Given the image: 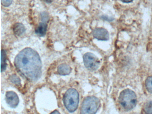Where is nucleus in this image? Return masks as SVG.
<instances>
[{"instance_id": "f257e3e1", "label": "nucleus", "mask_w": 152, "mask_h": 114, "mask_svg": "<svg viewBox=\"0 0 152 114\" xmlns=\"http://www.w3.org/2000/svg\"><path fill=\"white\" fill-rule=\"evenodd\" d=\"M15 64L18 72L30 81H37L41 75V60L38 53L31 48L21 51L15 58Z\"/></svg>"}, {"instance_id": "f03ea898", "label": "nucleus", "mask_w": 152, "mask_h": 114, "mask_svg": "<svg viewBox=\"0 0 152 114\" xmlns=\"http://www.w3.org/2000/svg\"><path fill=\"white\" fill-rule=\"evenodd\" d=\"M119 101L122 107L126 110H131L137 105V95L132 90L125 89L120 94Z\"/></svg>"}, {"instance_id": "7ed1b4c3", "label": "nucleus", "mask_w": 152, "mask_h": 114, "mask_svg": "<svg viewBox=\"0 0 152 114\" xmlns=\"http://www.w3.org/2000/svg\"><path fill=\"white\" fill-rule=\"evenodd\" d=\"M64 102L65 107L69 112L75 111L79 102V94L77 90L73 88L67 90L64 95Z\"/></svg>"}, {"instance_id": "20e7f679", "label": "nucleus", "mask_w": 152, "mask_h": 114, "mask_svg": "<svg viewBox=\"0 0 152 114\" xmlns=\"http://www.w3.org/2000/svg\"><path fill=\"white\" fill-rule=\"evenodd\" d=\"M100 106V101L95 96H88L83 100L81 107V114H95Z\"/></svg>"}, {"instance_id": "39448f33", "label": "nucleus", "mask_w": 152, "mask_h": 114, "mask_svg": "<svg viewBox=\"0 0 152 114\" xmlns=\"http://www.w3.org/2000/svg\"><path fill=\"white\" fill-rule=\"evenodd\" d=\"M83 59L84 65L89 70L94 71L96 70L99 67V60L93 53H85Z\"/></svg>"}, {"instance_id": "423d86ee", "label": "nucleus", "mask_w": 152, "mask_h": 114, "mask_svg": "<svg viewBox=\"0 0 152 114\" xmlns=\"http://www.w3.org/2000/svg\"><path fill=\"white\" fill-rule=\"evenodd\" d=\"M6 99L7 103L12 108L16 107L19 102L18 95L13 91L7 92L6 95Z\"/></svg>"}, {"instance_id": "0eeeda50", "label": "nucleus", "mask_w": 152, "mask_h": 114, "mask_svg": "<svg viewBox=\"0 0 152 114\" xmlns=\"http://www.w3.org/2000/svg\"><path fill=\"white\" fill-rule=\"evenodd\" d=\"M92 34L95 38L100 41H107L109 38L108 31L102 28H95L93 30Z\"/></svg>"}, {"instance_id": "6e6552de", "label": "nucleus", "mask_w": 152, "mask_h": 114, "mask_svg": "<svg viewBox=\"0 0 152 114\" xmlns=\"http://www.w3.org/2000/svg\"><path fill=\"white\" fill-rule=\"evenodd\" d=\"M72 71V69L69 65L66 64H62L58 67V72L59 75H69Z\"/></svg>"}, {"instance_id": "1a4fd4ad", "label": "nucleus", "mask_w": 152, "mask_h": 114, "mask_svg": "<svg viewBox=\"0 0 152 114\" xmlns=\"http://www.w3.org/2000/svg\"><path fill=\"white\" fill-rule=\"evenodd\" d=\"M47 27L48 25L45 22H41L35 29V33L39 36H44L46 34Z\"/></svg>"}, {"instance_id": "9d476101", "label": "nucleus", "mask_w": 152, "mask_h": 114, "mask_svg": "<svg viewBox=\"0 0 152 114\" xmlns=\"http://www.w3.org/2000/svg\"><path fill=\"white\" fill-rule=\"evenodd\" d=\"M25 27L23 24L21 23H17L14 25L13 31L14 34L17 36H20L23 34L25 31Z\"/></svg>"}, {"instance_id": "9b49d317", "label": "nucleus", "mask_w": 152, "mask_h": 114, "mask_svg": "<svg viewBox=\"0 0 152 114\" xmlns=\"http://www.w3.org/2000/svg\"><path fill=\"white\" fill-rule=\"evenodd\" d=\"M1 71L3 72L7 68V53L4 50H1Z\"/></svg>"}, {"instance_id": "f8f14e48", "label": "nucleus", "mask_w": 152, "mask_h": 114, "mask_svg": "<svg viewBox=\"0 0 152 114\" xmlns=\"http://www.w3.org/2000/svg\"><path fill=\"white\" fill-rule=\"evenodd\" d=\"M145 86L147 90L152 94V76L148 77L145 81Z\"/></svg>"}, {"instance_id": "ddd939ff", "label": "nucleus", "mask_w": 152, "mask_h": 114, "mask_svg": "<svg viewBox=\"0 0 152 114\" xmlns=\"http://www.w3.org/2000/svg\"><path fill=\"white\" fill-rule=\"evenodd\" d=\"M144 111L147 114H152V100L149 101L145 104Z\"/></svg>"}, {"instance_id": "4468645a", "label": "nucleus", "mask_w": 152, "mask_h": 114, "mask_svg": "<svg viewBox=\"0 0 152 114\" xmlns=\"http://www.w3.org/2000/svg\"><path fill=\"white\" fill-rule=\"evenodd\" d=\"M10 81L15 84H21V80L19 77L16 75H13L10 76Z\"/></svg>"}, {"instance_id": "2eb2a0df", "label": "nucleus", "mask_w": 152, "mask_h": 114, "mask_svg": "<svg viewBox=\"0 0 152 114\" xmlns=\"http://www.w3.org/2000/svg\"><path fill=\"white\" fill-rule=\"evenodd\" d=\"M13 0H1V4L4 7H9L12 3Z\"/></svg>"}, {"instance_id": "dca6fc26", "label": "nucleus", "mask_w": 152, "mask_h": 114, "mask_svg": "<svg viewBox=\"0 0 152 114\" xmlns=\"http://www.w3.org/2000/svg\"><path fill=\"white\" fill-rule=\"evenodd\" d=\"M41 16L42 20L44 21L43 22H46V21L48 20L49 15L46 12H42L41 13Z\"/></svg>"}, {"instance_id": "f3484780", "label": "nucleus", "mask_w": 152, "mask_h": 114, "mask_svg": "<svg viewBox=\"0 0 152 114\" xmlns=\"http://www.w3.org/2000/svg\"><path fill=\"white\" fill-rule=\"evenodd\" d=\"M133 0H121V1L124 3H129L131 2Z\"/></svg>"}, {"instance_id": "a211bd4d", "label": "nucleus", "mask_w": 152, "mask_h": 114, "mask_svg": "<svg viewBox=\"0 0 152 114\" xmlns=\"http://www.w3.org/2000/svg\"><path fill=\"white\" fill-rule=\"evenodd\" d=\"M45 2L47 3H51V2H52L54 0H43Z\"/></svg>"}, {"instance_id": "6ab92c4d", "label": "nucleus", "mask_w": 152, "mask_h": 114, "mask_svg": "<svg viewBox=\"0 0 152 114\" xmlns=\"http://www.w3.org/2000/svg\"><path fill=\"white\" fill-rule=\"evenodd\" d=\"M51 114H60V113L58 110H56L53 112H51Z\"/></svg>"}]
</instances>
